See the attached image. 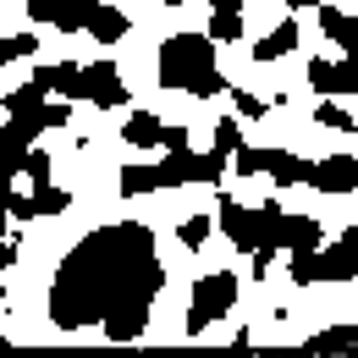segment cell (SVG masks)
I'll return each instance as SVG.
<instances>
[{"label": "cell", "mask_w": 358, "mask_h": 358, "mask_svg": "<svg viewBox=\"0 0 358 358\" xmlns=\"http://www.w3.org/2000/svg\"><path fill=\"white\" fill-rule=\"evenodd\" d=\"M6 116H17V122H28L34 133H45V89L28 78L22 89H11L6 94Z\"/></svg>", "instance_id": "12"}, {"label": "cell", "mask_w": 358, "mask_h": 358, "mask_svg": "<svg viewBox=\"0 0 358 358\" xmlns=\"http://www.w3.org/2000/svg\"><path fill=\"white\" fill-rule=\"evenodd\" d=\"M182 243H187V248H204V243H210V215H187V221H182Z\"/></svg>", "instance_id": "22"}, {"label": "cell", "mask_w": 358, "mask_h": 358, "mask_svg": "<svg viewBox=\"0 0 358 358\" xmlns=\"http://www.w3.org/2000/svg\"><path fill=\"white\" fill-rule=\"evenodd\" d=\"M83 34H89L94 45H116V39L127 34V11H116V6L94 0V11H89V22H83Z\"/></svg>", "instance_id": "14"}, {"label": "cell", "mask_w": 358, "mask_h": 358, "mask_svg": "<svg viewBox=\"0 0 358 358\" xmlns=\"http://www.w3.org/2000/svg\"><path fill=\"white\" fill-rule=\"evenodd\" d=\"M275 221H281V204H259V210H243L237 199H221V231L243 248V254H281L275 248Z\"/></svg>", "instance_id": "4"}, {"label": "cell", "mask_w": 358, "mask_h": 358, "mask_svg": "<svg viewBox=\"0 0 358 358\" xmlns=\"http://www.w3.org/2000/svg\"><path fill=\"white\" fill-rule=\"evenodd\" d=\"M210 39L237 45V39H243V11H215V17H210Z\"/></svg>", "instance_id": "20"}, {"label": "cell", "mask_w": 358, "mask_h": 358, "mask_svg": "<svg viewBox=\"0 0 358 358\" xmlns=\"http://www.w3.org/2000/svg\"><path fill=\"white\" fill-rule=\"evenodd\" d=\"M166 287V265L155 248V231L138 221H116L89 231L66 265L50 281V320L61 331L99 325L110 342H133L149 325V303Z\"/></svg>", "instance_id": "1"}, {"label": "cell", "mask_w": 358, "mask_h": 358, "mask_svg": "<svg viewBox=\"0 0 358 358\" xmlns=\"http://www.w3.org/2000/svg\"><path fill=\"white\" fill-rule=\"evenodd\" d=\"M78 99H89V105H99V110H122V105H127V83H122L116 61L78 66Z\"/></svg>", "instance_id": "7"}, {"label": "cell", "mask_w": 358, "mask_h": 358, "mask_svg": "<svg viewBox=\"0 0 358 358\" xmlns=\"http://www.w3.org/2000/svg\"><path fill=\"white\" fill-rule=\"evenodd\" d=\"M287 275L298 287H309V281H353L358 275V226H348L336 237V248H292Z\"/></svg>", "instance_id": "3"}, {"label": "cell", "mask_w": 358, "mask_h": 358, "mask_svg": "<svg viewBox=\"0 0 358 358\" xmlns=\"http://www.w3.org/2000/svg\"><path fill=\"white\" fill-rule=\"evenodd\" d=\"M89 11H94V0H28V17L61 28V34H83Z\"/></svg>", "instance_id": "8"}, {"label": "cell", "mask_w": 358, "mask_h": 358, "mask_svg": "<svg viewBox=\"0 0 358 358\" xmlns=\"http://www.w3.org/2000/svg\"><path fill=\"white\" fill-rule=\"evenodd\" d=\"M6 265H11V243H0V281H6Z\"/></svg>", "instance_id": "29"}, {"label": "cell", "mask_w": 358, "mask_h": 358, "mask_svg": "<svg viewBox=\"0 0 358 358\" xmlns=\"http://www.w3.org/2000/svg\"><path fill=\"white\" fill-rule=\"evenodd\" d=\"M292 45H298V22L287 17V22H275L265 39L254 45V61H281V55H292Z\"/></svg>", "instance_id": "16"}, {"label": "cell", "mask_w": 358, "mask_h": 358, "mask_svg": "<svg viewBox=\"0 0 358 358\" xmlns=\"http://www.w3.org/2000/svg\"><path fill=\"white\" fill-rule=\"evenodd\" d=\"M122 138H127L133 149H149V143H160V116H155V110H133V116L122 122Z\"/></svg>", "instance_id": "17"}, {"label": "cell", "mask_w": 358, "mask_h": 358, "mask_svg": "<svg viewBox=\"0 0 358 358\" xmlns=\"http://www.w3.org/2000/svg\"><path fill=\"white\" fill-rule=\"evenodd\" d=\"M320 237H325L320 221H309V215H287V210H281V221H275V248H287V254H292V248H320Z\"/></svg>", "instance_id": "13"}, {"label": "cell", "mask_w": 358, "mask_h": 358, "mask_svg": "<svg viewBox=\"0 0 358 358\" xmlns=\"http://www.w3.org/2000/svg\"><path fill=\"white\" fill-rule=\"evenodd\" d=\"M309 187H320V193H353L358 187V160L353 155H331V160H320L309 171Z\"/></svg>", "instance_id": "10"}, {"label": "cell", "mask_w": 358, "mask_h": 358, "mask_svg": "<svg viewBox=\"0 0 358 358\" xmlns=\"http://www.w3.org/2000/svg\"><path fill=\"white\" fill-rule=\"evenodd\" d=\"M237 143H243V127H237V122H231V116H226L221 127H215V149H221V155H231V149H237Z\"/></svg>", "instance_id": "25"}, {"label": "cell", "mask_w": 358, "mask_h": 358, "mask_svg": "<svg viewBox=\"0 0 358 358\" xmlns=\"http://www.w3.org/2000/svg\"><path fill=\"white\" fill-rule=\"evenodd\" d=\"M210 11H243V0H210Z\"/></svg>", "instance_id": "28"}, {"label": "cell", "mask_w": 358, "mask_h": 358, "mask_svg": "<svg viewBox=\"0 0 358 358\" xmlns=\"http://www.w3.org/2000/svg\"><path fill=\"white\" fill-rule=\"evenodd\" d=\"M281 6H292V11H303V6H320V0H281Z\"/></svg>", "instance_id": "30"}, {"label": "cell", "mask_w": 358, "mask_h": 358, "mask_svg": "<svg viewBox=\"0 0 358 358\" xmlns=\"http://www.w3.org/2000/svg\"><path fill=\"white\" fill-rule=\"evenodd\" d=\"M231 160H237V177H270L281 182V187H298V182H309V160H298V155H287V149H231Z\"/></svg>", "instance_id": "6"}, {"label": "cell", "mask_w": 358, "mask_h": 358, "mask_svg": "<svg viewBox=\"0 0 358 358\" xmlns=\"http://www.w3.org/2000/svg\"><path fill=\"white\" fill-rule=\"evenodd\" d=\"M309 89L320 94H358V61H309Z\"/></svg>", "instance_id": "9"}, {"label": "cell", "mask_w": 358, "mask_h": 358, "mask_svg": "<svg viewBox=\"0 0 358 358\" xmlns=\"http://www.w3.org/2000/svg\"><path fill=\"white\" fill-rule=\"evenodd\" d=\"M237 309V275L231 270H210L193 281V303H187V336H204L215 320Z\"/></svg>", "instance_id": "5"}, {"label": "cell", "mask_w": 358, "mask_h": 358, "mask_svg": "<svg viewBox=\"0 0 358 358\" xmlns=\"http://www.w3.org/2000/svg\"><path fill=\"white\" fill-rule=\"evenodd\" d=\"M320 28H325V39H336L342 55H353L358 45V17H348L342 6H331V0H320Z\"/></svg>", "instance_id": "15"}, {"label": "cell", "mask_w": 358, "mask_h": 358, "mask_svg": "<svg viewBox=\"0 0 358 358\" xmlns=\"http://www.w3.org/2000/svg\"><path fill=\"white\" fill-rule=\"evenodd\" d=\"M226 94H231V105H237V116H243V122H259V116H265V99H259V94L231 89V83H226Z\"/></svg>", "instance_id": "21"}, {"label": "cell", "mask_w": 358, "mask_h": 358, "mask_svg": "<svg viewBox=\"0 0 358 358\" xmlns=\"http://www.w3.org/2000/svg\"><path fill=\"white\" fill-rule=\"evenodd\" d=\"M34 45H39L34 34H17V39H0V66H6V61H17V55H34Z\"/></svg>", "instance_id": "23"}, {"label": "cell", "mask_w": 358, "mask_h": 358, "mask_svg": "<svg viewBox=\"0 0 358 358\" xmlns=\"http://www.w3.org/2000/svg\"><path fill=\"white\" fill-rule=\"evenodd\" d=\"M34 138L39 133H34L28 122H17V116L0 127V177H17V171H22V155L34 149Z\"/></svg>", "instance_id": "11"}, {"label": "cell", "mask_w": 358, "mask_h": 358, "mask_svg": "<svg viewBox=\"0 0 358 358\" xmlns=\"http://www.w3.org/2000/svg\"><path fill=\"white\" fill-rule=\"evenodd\" d=\"M320 127H336V133H353V116L342 105H320Z\"/></svg>", "instance_id": "24"}, {"label": "cell", "mask_w": 358, "mask_h": 358, "mask_svg": "<svg viewBox=\"0 0 358 358\" xmlns=\"http://www.w3.org/2000/svg\"><path fill=\"white\" fill-rule=\"evenodd\" d=\"M45 127H66V105H50L45 99Z\"/></svg>", "instance_id": "27"}, {"label": "cell", "mask_w": 358, "mask_h": 358, "mask_svg": "<svg viewBox=\"0 0 358 358\" xmlns=\"http://www.w3.org/2000/svg\"><path fill=\"white\" fill-rule=\"evenodd\" d=\"M353 342H358L353 325H336V331H320V336H309L298 353H342V348H353Z\"/></svg>", "instance_id": "19"}, {"label": "cell", "mask_w": 358, "mask_h": 358, "mask_svg": "<svg viewBox=\"0 0 358 358\" xmlns=\"http://www.w3.org/2000/svg\"><path fill=\"white\" fill-rule=\"evenodd\" d=\"M160 89L171 94H193V99H210L226 89L221 66H215V39L210 34H171L160 45Z\"/></svg>", "instance_id": "2"}, {"label": "cell", "mask_w": 358, "mask_h": 358, "mask_svg": "<svg viewBox=\"0 0 358 358\" xmlns=\"http://www.w3.org/2000/svg\"><path fill=\"white\" fill-rule=\"evenodd\" d=\"M34 83L45 94H61V99H78V66H39Z\"/></svg>", "instance_id": "18"}, {"label": "cell", "mask_w": 358, "mask_h": 358, "mask_svg": "<svg viewBox=\"0 0 358 358\" xmlns=\"http://www.w3.org/2000/svg\"><path fill=\"white\" fill-rule=\"evenodd\" d=\"M160 143H166V149H187V127H166V122H160Z\"/></svg>", "instance_id": "26"}]
</instances>
